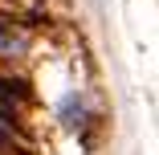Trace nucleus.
Instances as JSON below:
<instances>
[{
  "label": "nucleus",
  "instance_id": "obj_1",
  "mask_svg": "<svg viewBox=\"0 0 159 155\" xmlns=\"http://www.w3.org/2000/svg\"><path fill=\"white\" fill-rule=\"evenodd\" d=\"M61 118H66V127H82V98L78 94H70L61 102Z\"/></svg>",
  "mask_w": 159,
  "mask_h": 155
}]
</instances>
